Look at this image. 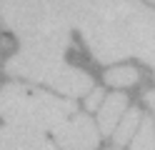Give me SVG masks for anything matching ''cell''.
Listing matches in <instances>:
<instances>
[{"mask_svg":"<svg viewBox=\"0 0 155 150\" xmlns=\"http://www.w3.org/2000/svg\"><path fill=\"white\" fill-rule=\"evenodd\" d=\"M98 63L140 58L155 73V10L138 0H95L80 23Z\"/></svg>","mask_w":155,"mask_h":150,"instance_id":"cell-1","label":"cell"},{"mask_svg":"<svg viewBox=\"0 0 155 150\" xmlns=\"http://www.w3.org/2000/svg\"><path fill=\"white\" fill-rule=\"evenodd\" d=\"M95 0H3L0 20L23 40L80 28Z\"/></svg>","mask_w":155,"mask_h":150,"instance_id":"cell-2","label":"cell"},{"mask_svg":"<svg viewBox=\"0 0 155 150\" xmlns=\"http://www.w3.org/2000/svg\"><path fill=\"white\" fill-rule=\"evenodd\" d=\"M75 115V103L30 85L10 83L0 88V118L28 130H55Z\"/></svg>","mask_w":155,"mask_h":150,"instance_id":"cell-3","label":"cell"},{"mask_svg":"<svg viewBox=\"0 0 155 150\" xmlns=\"http://www.w3.org/2000/svg\"><path fill=\"white\" fill-rule=\"evenodd\" d=\"M5 73L23 80H35V83L50 85L53 90L63 93L68 98H80L93 90V80L80 68H73L63 63V55H48V53H33V50L20 48L5 63Z\"/></svg>","mask_w":155,"mask_h":150,"instance_id":"cell-4","label":"cell"},{"mask_svg":"<svg viewBox=\"0 0 155 150\" xmlns=\"http://www.w3.org/2000/svg\"><path fill=\"white\" fill-rule=\"evenodd\" d=\"M55 140L65 150H95L100 143V130L88 115H73L55 130Z\"/></svg>","mask_w":155,"mask_h":150,"instance_id":"cell-5","label":"cell"},{"mask_svg":"<svg viewBox=\"0 0 155 150\" xmlns=\"http://www.w3.org/2000/svg\"><path fill=\"white\" fill-rule=\"evenodd\" d=\"M0 150H58V148L38 130L0 125Z\"/></svg>","mask_w":155,"mask_h":150,"instance_id":"cell-6","label":"cell"},{"mask_svg":"<svg viewBox=\"0 0 155 150\" xmlns=\"http://www.w3.org/2000/svg\"><path fill=\"white\" fill-rule=\"evenodd\" d=\"M125 105H128V98H125L123 93H113L110 98L103 100L100 113H98V130H100L103 135L115 133V128H118L120 118L125 113Z\"/></svg>","mask_w":155,"mask_h":150,"instance_id":"cell-7","label":"cell"},{"mask_svg":"<svg viewBox=\"0 0 155 150\" xmlns=\"http://www.w3.org/2000/svg\"><path fill=\"white\" fill-rule=\"evenodd\" d=\"M25 50L33 53H48V55H65L70 48V33H48V35H35L23 40Z\"/></svg>","mask_w":155,"mask_h":150,"instance_id":"cell-8","label":"cell"},{"mask_svg":"<svg viewBox=\"0 0 155 150\" xmlns=\"http://www.w3.org/2000/svg\"><path fill=\"white\" fill-rule=\"evenodd\" d=\"M140 120H143V115H140L138 108H130L128 113L120 118V123H118V128H115V133H113L115 148H120V145L128 143V140H133V135L138 133V128H140Z\"/></svg>","mask_w":155,"mask_h":150,"instance_id":"cell-9","label":"cell"},{"mask_svg":"<svg viewBox=\"0 0 155 150\" xmlns=\"http://www.w3.org/2000/svg\"><path fill=\"white\" fill-rule=\"evenodd\" d=\"M130 150H155V123L150 118L140 120V128H138V133L133 135Z\"/></svg>","mask_w":155,"mask_h":150,"instance_id":"cell-10","label":"cell"},{"mask_svg":"<svg viewBox=\"0 0 155 150\" xmlns=\"http://www.w3.org/2000/svg\"><path fill=\"white\" fill-rule=\"evenodd\" d=\"M140 73L130 65H120V68H110L105 73V83L108 85H115V88H128V85H135L138 83Z\"/></svg>","mask_w":155,"mask_h":150,"instance_id":"cell-11","label":"cell"},{"mask_svg":"<svg viewBox=\"0 0 155 150\" xmlns=\"http://www.w3.org/2000/svg\"><path fill=\"white\" fill-rule=\"evenodd\" d=\"M103 100H105L103 90H100V88H95V90H90V93H88V100H85V105H88V110H95V108H100Z\"/></svg>","mask_w":155,"mask_h":150,"instance_id":"cell-12","label":"cell"},{"mask_svg":"<svg viewBox=\"0 0 155 150\" xmlns=\"http://www.w3.org/2000/svg\"><path fill=\"white\" fill-rule=\"evenodd\" d=\"M145 103H148V105H150V110L155 113V90H150V93L145 95Z\"/></svg>","mask_w":155,"mask_h":150,"instance_id":"cell-13","label":"cell"},{"mask_svg":"<svg viewBox=\"0 0 155 150\" xmlns=\"http://www.w3.org/2000/svg\"><path fill=\"white\" fill-rule=\"evenodd\" d=\"M108 150H120V148H108Z\"/></svg>","mask_w":155,"mask_h":150,"instance_id":"cell-14","label":"cell"},{"mask_svg":"<svg viewBox=\"0 0 155 150\" xmlns=\"http://www.w3.org/2000/svg\"><path fill=\"white\" fill-rule=\"evenodd\" d=\"M150 3H155V0H150Z\"/></svg>","mask_w":155,"mask_h":150,"instance_id":"cell-15","label":"cell"}]
</instances>
